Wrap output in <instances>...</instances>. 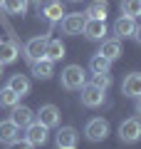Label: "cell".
Here are the masks:
<instances>
[{
    "label": "cell",
    "mask_w": 141,
    "mask_h": 149,
    "mask_svg": "<svg viewBox=\"0 0 141 149\" xmlns=\"http://www.w3.org/2000/svg\"><path fill=\"white\" fill-rule=\"evenodd\" d=\"M87 85V74H84V70L79 67V65H67V67L62 70V87L64 90H82V87Z\"/></svg>",
    "instance_id": "6da1fadb"
},
{
    "label": "cell",
    "mask_w": 141,
    "mask_h": 149,
    "mask_svg": "<svg viewBox=\"0 0 141 149\" xmlns=\"http://www.w3.org/2000/svg\"><path fill=\"white\" fill-rule=\"evenodd\" d=\"M119 139L126 142V144L139 142L141 139V122H139V117H129V119H124V122L119 124Z\"/></svg>",
    "instance_id": "7a4b0ae2"
},
{
    "label": "cell",
    "mask_w": 141,
    "mask_h": 149,
    "mask_svg": "<svg viewBox=\"0 0 141 149\" xmlns=\"http://www.w3.org/2000/svg\"><path fill=\"white\" fill-rule=\"evenodd\" d=\"M84 134H87L89 142H104L106 134H109V122L102 117H94L87 122V127H84Z\"/></svg>",
    "instance_id": "3957f363"
},
{
    "label": "cell",
    "mask_w": 141,
    "mask_h": 149,
    "mask_svg": "<svg viewBox=\"0 0 141 149\" xmlns=\"http://www.w3.org/2000/svg\"><path fill=\"white\" fill-rule=\"evenodd\" d=\"M114 40H124V37H136L139 40V25H136V20L134 17H126V15H121V17H116V22H114Z\"/></svg>",
    "instance_id": "277c9868"
},
{
    "label": "cell",
    "mask_w": 141,
    "mask_h": 149,
    "mask_svg": "<svg viewBox=\"0 0 141 149\" xmlns=\"http://www.w3.org/2000/svg\"><path fill=\"white\" fill-rule=\"evenodd\" d=\"M82 104L89 107V109L102 107L104 104V90H99V87H94V85H84L82 87Z\"/></svg>",
    "instance_id": "5b68a950"
},
{
    "label": "cell",
    "mask_w": 141,
    "mask_h": 149,
    "mask_svg": "<svg viewBox=\"0 0 141 149\" xmlns=\"http://www.w3.org/2000/svg\"><path fill=\"white\" fill-rule=\"evenodd\" d=\"M25 142L32 147H42L47 142V127H42L40 122H32L25 127Z\"/></svg>",
    "instance_id": "8992f818"
},
{
    "label": "cell",
    "mask_w": 141,
    "mask_h": 149,
    "mask_svg": "<svg viewBox=\"0 0 141 149\" xmlns=\"http://www.w3.org/2000/svg\"><path fill=\"white\" fill-rule=\"evenodd\" d=\"M84 13H69V15L62 17V30L64 35H82V27H84Z\"/></svg>",
    "instance_id": "52a82bcc"
},
{
    "label": "cell",
    "mask_w": 141,
    "mask_h": 149,
    "mask_svg": "<svg viewBox=\"0 0 141 149\" xmlns=\"http://www.w3.org/2000/svg\"><path fill=\"white\" fill-rule=\"evenodd\" d=\"M37 122H40L42 127H47V129L57 127L59 124V109L55 104H42L40 112H37Z\"/></svg>",
    "instance_id": "ba28073f"
},
{
    "label": "cell",
    "mask_w": 141,
    "mask_h": 149,
    "mask_svg": "<svg viewBox=\"0 0 141 149\" xmlns=\"http://www.w3.org/2000/svg\"><path fill=\"white\" fill-rule=\"evenodd\" d=\"M10 122L15 124V127H27V124L35 122V112L30 109V107H22V104H15L12 107V114H10Z\"/></svg>",
    "instance_id": "9c48e42d"
},
{
    "label": "cell",
    "mask_w": 141,
    "mask_h": 149,
    "mask_svg": "<svg viewBox=\"0 0 141 149\" xmlns=\"http://www.w3.org/2000/svg\"><path fill=\"white\" fill-rule=\"evenodd\" d=\"M82 32L89 37V40H104V37H106V22L104 20H92V17H87Z\"/></svg>",
    "instance_id": "30bf717a"
},
{
    "label": "cell",
    "mask_w": 141,
    "mask_h": 149,
    "mask_svg": "<svg viewBox=\"0 0 141 149\" xmlns=\"http://www.w3.org/2000/svg\"><path fill=\"white\" fill-rule=\"evenodd\" d=\"M121 92H124L126 97H131V100H139V95H141V74L139 72H129L124 77V82H121Z\"/></svg>",
    "instance_id": "8fae6325"
},
{
    "label": "cell",
    "mask_w": 141,
    "mask_h": 149,
    "mask_svg": "<svg viewBox=\"0 0 141 149\" xmlns=\"http://www.w3.org/2000/svg\"><path fill=\"white\" fill-rule=\"evenodd\" d=\"M55 139H57V149H69V147H77V129L74 127H59L57 134H55Z\"/></svg>",
    "instance_id": "7c38bea8"
},
{
    "label": "cell",
    "mask_w": 141,
    "mask_h": 149,
    "mask_svg": "<svg viewBox=\"0 0 141 149\" xmlns=\"http://www.w3.org/2000/svg\"><path fill=\"white\" fill-rule=\"evenodd\" d=\"M30 70H32V74H35L37 80H50L55 74V62H50L47 57H40L35 62H30Z\"/></svg>",
    "instance_id": "4fadbf2b"
},
{
    "label": "cell",
    "mask_w": 141,
    "mask_h": 149,
    "mask_svg": "<svg viewBox=\"0 0 141 149\" xmlns=\"http://www.w3.org/2000/svg\"><path fill=\"white\" fill-rule=\"evenodd\" d=\"M45 45H47V37H32V40H27V45H25V57L30 60V62L40 60L42 55H45Z\"/></svg>",
    "instance_id": "5bb4252c"
},
{
    "label": "cell",
    "mask_w": 141,
    "mask_h": 149,
    "mask_svg": "<svg viewBox=\"0 0 141 149\" xmlns=\"http://www.w3.org/2000/svg\"><path fill=\"white\" fill-rule=\"evenodd\" d=\"M20 127H15V124L8 119V122H0V144H12V142H17V139H22L20 137Z\"/></svg>",
    "instance_id": "9a60e30c"
},
{
    "label": "cell",
    "mask_w": 141,
    "mask_h": 149,
    "mask_svg": "<svg viewBox=\"0 0 141 149\" xmlns=\"http://www.w3.org/2000/svg\"><path fill=\"white\" fill-rule=\"evenodd\" d=\"M102 57H106L111 62V60H119L121 55H124V47H121V40H104L102 42V50H99Z\"/></svg>",
    "instance_id": "2e32d148"
},
{
    "label": "cell",
    "mask_w": 141,
    "mask_h": 149,
    "mask_svg": "<svg viewBox=\"0 0 141 149\" xmlns=\"http://www.w3.org/2000/svg\"><path fill=\"white\" fill-rule=\"evenodd\" d=\"M40 13H42V17H45L47 22H57V20H62V17H64V8H62V3H57V0L42 5Z\"/></svg>",
    "instance_id": "e0dca14e"
},
{
    "label": "cell",
    "mask_w": 141,
    "mask_h": 149,
    "mask_svg": "<svg viewBox=\"0 0 141 149\" xmlns=\"http://www.w3.org/2000/svg\"><path fill=\"white\" fill-rule=\"evenodd\" d=\"M42 57H47L50 62H57V60H62V57H64V45H62V40H50V37H47L45 55H42Z\"/></svg>",
    "instance_id": "ac0fdd59"
},
{
    "label": "cell",
    "mask_w": 141,
    "mask_h": 149,
    "mask_svg": "<svg viewBox=\"0 0 141 149\" xmlns=\"http://www.w3.org/2000/svg\"><path fill=\"white\" fill-rule=\"evenodd\" d=\"M106 13H109V5H106V0H97V3H92V5L87 8L84 17H92V20H104Z\"/></svg>",
    "instance_id": "d6986e66"
},
{
    "label": "cell",
    "mask_w": 141,
    "mask_h": 149,
    "mask_svg": "<svg viewBox=\"0 0 141 149\" xmlns=\"http://www.w3.org/2000/svg\"><path fill=\"white\" fill-rule=\"evenodd\" d=\"M8 87H10L15 95L22 97V95H27V92H30V80H27L25 74H12L10 82H8Z\"/></svg>",
    "instance_id": "ffe728a7"
},
{
    "label": "cell",
    "mask_w": 141,
    "mask_h": 149,
    "mask_svg": "<svg viewBox=\"0 0 141 149\" xmlns=\"http://www.w3.org/2000/svg\"><path fill=\"white\" fill-rule=\"evenodd\" d=\"M109 67H111V62L106 57H102L99 52L89 60V70H92V74H104V72H109Z\"/></svg>",
    "instance_id": "44dd1931"
},
{
    "label": "cell",
    "mask_w": 141,
    "mask_h": 149,
    "mask_svg": "<svg viewBox=\"0 0 141 149\" xmlns=\"http://www.w3.org/2000/svg\"><path fill=\"white\" fill-rule=\"evenodd\" d=\"M17 60V47L12 42H0V65H10Z\"/></svg>",
    "instance_id": "7402d4cb"
},
{
    "label": "cell",
    "mask_w": 141,
    "mask_h": 149,
    "mask_svg": "<svg viewBox=\"0 0 141 149\" xmlns=\"http://www.w3.org/2000/svg\"><path fill=\"white\" fill-rule=\"evenodd\" d=\"M0 5L5 8L10 15H25V10H27V0H3Z\"/></svg>",
    "instance_id": "603a6c76"
},
{
    "label": "cell",
    "mask_w": 141,
    "mask_h": 149,
    "mask_svg": "<svg viewBox=\"0 0 141 149\" xmlns=\"http://www.w3.org/2000/svg\"><path fill=\"white\" fill-rule=\"evenodd\" d=\"M121 15L136 20V15H141V0H121Z\"/></svg>",
    "instance_id": "cb8c5ba5"
},
{
    "label": "cell",
    "mask_w": 141,
    "mask_h": 149,
    "mask_svg": "<svg viewBox=\"0 0 141 149\" xmlns=\"http://www.w3.org/2000/svg\"><path fill=\"white\" fill-rule=\"evenodd\" d=\"M0 104H5V107L20 104V95H15L10 87H3V90H0Z\"/></svg>",
    "instance_id": "d4e9b609"
},
{
    "label": "cell",
    "mask_w": 141,
    "mask_h": 149,
    "mask_svg": "<svg viewBox=\"0 0 141 149\" xmlns=\"http://www.w3.org/2000/svg\"><path fill=\"white\" fill-rule=\"evenodd\" d=\"M92 85H94V87H99V90H106V87L111 85L109 72H104V74H94V77H92Z\"/></svg>",
    "instance_id": "484cf974"
},
{
    "label": "cell",
    "mask_w": 141,
    "mask_h": 149,
    "mask_svg": "<svg viewBox=\"0 0 141 149\" xmlns=\"http://www.w3.org/2000/svg\"><path fill=\"white\" fill-rule=\"evenodd\" d=\"M8 149H35V147H32V144H27L25 139H17V142L8 144Z\"/></svg>",
    "instance_id": "4316f807"
},
{
    "label": "cell",
    "mask_w": 141,
    "mask_h": 149,
    "mask_svg": "<svg viewBox=\"0 0 141 149\" xmlns=\"http://www.w3.org/2000/svg\"><path fill=\"white\" fill-rule=\"evenodd\" d=\"M0 74H3V65H0Z\"/></svg>",
    "instance_id": "83f0119b"
},
{
    "label": "cell",
    "mask_w": 141,
    "mask_h": 149,
    "mask_svg": "<svg viewBox=\"0 0 141 149\" xmlns=\"http://www.w3.org/2000/svg\"><path fill=\"white\" fill-rule=\"evenodd\" d=\"M72 3H77V0H72Z\"/></svg>",
    "instance_id": "f1b7e54d"
},
{
    "label": "cell",
    "mask_w": 141,
    "mask_h": 149,
    "mask_svg": "<svg viewBox=\"0 0 141 149\" xmlns=\"http://www.w3.org/2000/svg\"><path fill=\"white\" fill-rule=\"evenodd\" d=\"M69 149H74V147H69Z\"/></svg>",
    "instance_id": "f546056e"
},
{
    "label": "cell",
    "mask_w": 141,
    "mask_h": 149,
    "mask_svg": "<svg viewBox=\"0 0 141 149\" xmlns=\"http://www.w3.org/2000/svg\"><path fill=\"white\" fill-rule=\"evenodd\" d=\"M0 3H3V0H0Z\"/></svg>",
    "instance_id": "4dcf8cb0"
}]
</instances>
